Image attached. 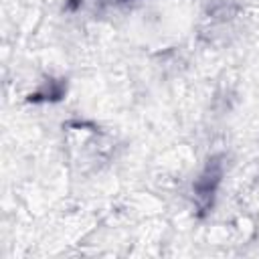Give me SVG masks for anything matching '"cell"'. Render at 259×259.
<instances>
[{"label": "cell", "mask_w": 259, "mask_h": 259, "mask_svg": "<svg viewBox=\"0 0 259 259\" xmlns=\"http://www.w3.org/2000/svg\"><path fill=\"white\" fill-rule=\"evenodd\" d=\"M221 180V166L214 162V164H208V168L204 170V174L196 180L194 184V190H196V198L200 200V206L206 208L210 204V198H212V192L217 188Z\"/></svg>", "instance_id": "1"}]
</instances>
